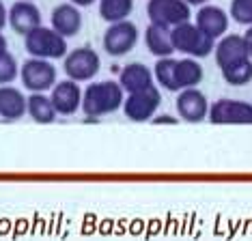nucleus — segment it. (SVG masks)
I'll use <instances>...</instances> for the list:
<instances>
[{
  "label": "nucleus",
  "instance_id": "nucleus-17",
  "mask_svg": "<svg viewBox=\"0 0 252 241\" xmlns=\"http://www.w3.org/2000/svg\"><path fill=\"white\" fill-rule=\"evenodd\" d=\"M205 34L211 39L224 37L228 30V13L224 9L216 7V4H203L196 13V22H194Z\"/></svg>",
  "mask_w": 252,
  "mask_h": 241
},
{
  "label": "nucleus",
  "instance_id": "nucleus-4",
  "mask_svg": "<svg viewBox=\"0 0 252 241\" xmlns=\"http://www.w3.org/2000/svg\"><path fill=\"white\" fill-rule=\"evenodd\" d=\"M170 37H173L175 52H181V54L190 56V59H207L216 48V39L205 34L196 24H192V22L175 26L173 30H170Z\"/></svg>",
  "mask_w": 252,
  "mask_h": 241
},
{
  "label": "nucleus",
  "instance_id": "nucleus-18",
  "mask_svg": "<svg viewBox=\"0 0 252 241\" xmlns=\"http://www.w3.org/2000/svg\"><path fill=\"white\" fill-rule=\"evenodd\" d=\"M28 114V97L11 84L0 86V119L20 120Z\"/></svg>",
  "mask_w": 252,
  "mask_h": 241
},
{
  "label": "nucleus",
  "instance_id": "nucleus-11",
  "mask_svg": "<svg viewBox=\"0 0 252 241\" xmlns=\"http://www.w3.org/2000/svg\"><path fill=\"white\" fill-rule=\"evenodd\" d=\"M82 93L80 89V82L76 80H61V82L54 84L52 93H50V99L54 103V110L61 117H73L78 110H82Z\"/></svg>",
  "mask_w": 252,
  "mask_h": 241
},
{
  "label": "nucleus",
  "instance_id": "nucleus-3",
  "mask_svg": "<svg viewBox=\"0 0 252 241\" xmlns=\"http://www.w3.org/2000/svg\"><path fill=\"white\" fill-rule=\"evenodd\" d=\"M24 48L32 59L56 60L67 56V39L59 34L52 26H39L24 34Z\"/></svg>",
  "mask_w": 252,
  "mask_h": 241
},
{
  "label": "nucleus",
  "instance_id": "nucleus-23",
  "mask_svg": "<svg viewBox=\"0 0 252 241\" xmlns=\"http://www.w3.org/2000/svg\"><path fill=\"white\" fill-rule=\"evenodd\" d=\"M18 76H20V65L15 60V56L7 48H0V86L15 82Z\"/></svg>",
  "mask_w": 252,
  "mask_h": 241
},
{
  "label": "nucleus",
  "instance_id": "nucleus-7",
  "mask_svg": "<svg viewBox=\"0 0 252 241\" xmlns=\"http://www.w3.org/2000/svg\"><path fill=\"white\" fill-rule=\"evenodd\" d=\"M138 39H140L138 26L129 20H123V22H114V24L106 28L101 43H104V52L108 56L121 59V56L129 54L138 45Z\"/></svg>",
  "mask_w": 252,
  "mask_h": 241
},
{
  "label": "nucleus",
  "instance_id": "nucleus-25",
  "mask_svg": "<svg viewBox=\"0 0 252 241\" xmlns=\"http://www.w3.org/2000/svg\"><path fill=\"white\" fill-rule=\"evenodd\" d=\"M151 123H156V125H177L179 120H177L175 117H170V114H156V117L151 119Z\"/></svg>",
  "mask_w": 252,
  "mask_h": 241
},
{
  "label": "nucleus",
  "instance_id": "nucleus-19",
  "mask_svg": "<svg viewBox=\"0 0 252 241\" xmlns=\"http://www.w3.org/2000/svg\"><path fill=\"white\" fill-rule=\"evenodd\" d=\"M145 45L147 50L151 52L153 56L158 59H166V56H173L175 54V45H173V37H170L168 28L156 26V24H149L145 30Z\"/></svg>",
  "mask_w": 252,
  "mask_h": 241
},
{
  "label": "nucleus",
  "instance_id": "nucleus-5",
  "mask_svg": "<svg viewBox=\"0 0 252 241\" xmlns=\"http://www.w3.org/2000/svg\"><path fill=\"white\" fill-rule=\"evenodd\" d=\"M147 17H149V24L173 30L175 26L190 22L192 11L186 0H149Z\"/></svg>",
  "mask_w": 252,
  "mask_h": 241
},
{
  "label": "nucleus",
  "instance_id": "nucleus-8",
  "mask_svg": "<svg viewBox=\"0 0 252 241\" xmlns=\"http://www.w3.org/2000/svg\"><path fill=\"white\" fill-rule=\"evenodd\" d=\"M20 80L31 93H45L52 90L56 84V67L43 59H28L20 67Z\"/></svg>",
  "mask_w": 252,
  "mask_h": 241
},
{
  "label": "nucleus",
  "instance_id": "nucleus-22",
  "mask_svg": "<svg viewBox=\"0 0 252 241\" xmlns=\"http://www.w3.org/2000/svg\"><path fill=\"white\" fill-rule=\"evenodd\" d=\"M222 78L231 86H246L252 82V59L244 60L239 65H233L228 69H222Z\"/></svg>",
  "mask_w": 252,
  "mask_h": 241
},
{
  "label": "nucleus",
  "instance_id": "nucleus-24",
  "mask_svg": "<svg viewBox=\"0 0 252 241\" xmlns=\"http://www.w3.org/2000/svg\"><path fill=\"white\" fill-rule=\"evenodd\" d=\"M228 15H231L237 24L252 26V0H231Z\"/></svg>",
  "mask_w": 252,
  "mask_h": 241
},
{
  "label": "nucleus",
  "instance_id": "nucleus-26",
  "mask_svg": "<svg viewBox=\"0 0 252 241\" xmlns=\"http://www.w3.org/2000/svg\"><path fill=\"white\" fill-rule=\"evenodd\" d=\"M7 24H9V9L0 2V32H2V28Z\"/></svg>",
  "mask_w": 252,
  "mask_h": 241
},
{
  "label": "nucleus",
  "instance_id": "nucleus-14",
  "mask_svg": "<svg viewBox=\"0 0 252 241\" xmlns=\"http://www.w3.org/2000/svg\"><path fill=\"white\" fill-rule=\"evenodd\" d=\"M41 11L32 0H15L9 7V26L18 34H28L41 26Z\"/></svg>",
  "mask_w": 252,
  "mask_h": 241
},
{
  "label": "nucleus",
  "instance_id": "nucleus-9",
  "mask_svg": "<svg viewBox=\"0 0 252 241\" xmlns=\"http://www.w3.org/2000/svg\"><path fill=\"white\" fill-rule=\"evenodd\" d=\"M207 119L214 125H252V103L224 97L209 106Z\"/></svg>",
  "mask_w": 252,
  "mask_h": 241
},
{
  "label": "nucleus",
  "instance_id": "nucleus-27",
  "mask_svg": "<svg viewBox=\"0 0 252 241\" xmlns=\"http://www.w3.org/2000/svg\"><path fill=\"white\" fill-rule=\"evenodd\" d=\"M244 43H246V50H248V54H250V59H252V26L246 28V32H244Z\"/></svg>",
  "mask_w": 252,
  "mask_h": 241
},
{
  "label": "nucleus",
  "instance_id": "nucleus-2",
  "mask_svg": "<svg viewBox=\"0 0 252 241\" xmlns=\"http://www.w3.org/2000/svg\"><path fill=\"white\" fill-rule=\"evenodd\" d=\"M123 101L125 90L119 82H114V80L91 82L82 93V112L89 119H101L123 108Z\"/></svg>",
  "mask_w": 252,
  "mask_h": 241
},
{
  "label": "nucleus",
  "instance_id": "nucleus-16",
  "mask_svg": "<svg viewBox=\"0 0 252 241\" xmlns=\"http://www.w3.org/2000/svg\"><path fill=\"white\" fill-rule=\"evenodd\" d=\"M119 84L123 86L125 95L140 93V90L156 86V76H153V69L147 67L145 62H129L119 73Z\"/></svg>",
  "mask_w": 252,
  "mask_h": 241
},
{
  "label": "nucleus",
  "instance_id": "nucleus-6",
  "mask_svg": "<svg viewBox=\"0 0 252 241\" xmlns=\"http://www.w3.org/2000/svg\"><path fill=\"white\" fill-rule=\"evenodd\" d=\"M101 69V59L93 48H76L67 52V56L63 59V71L69 80L76 82H91Z\"/></svg>",
  "mask_w": 252,
  "mask_h": 241
},
{
  "label": "nucleus",
  "instance_id": "nucleus-12",
  "mask_svg": "<svg viewBox=\"0 0 252 241\" xmlns=\"http://www.w3.org/2000/svg\"><path fill=\"white\" fill-rule=\"evenodd\" d=\"M177 114L188 120V123H200L209 117V101H207V95L203 90H198L196 86L194 89H183L179 90L177 95Z\"/></svg>",
  "mask_w": 252,
  "mask_h": 241
},
{
  "label": "nucleus",
  "instance_id": "nucleus-1",
  "mask_svg": "<svg viewBox=\"0 0 252 241\" xmlns=\"http://www.w3.org/2000/svg\"><path fill=\"white\" fill-rule=\"evenodd\" d=\"M153 76H156L158 86L170 90V93H179L183 89H194L203 82L205 71L198 59H158L156 67H153Z\"/></svg>",
  "mask_w": 252,
  "mask_h": 241
},
{
  "label": "nucleus",
  "instance_id": "nucleus-29",
  "mask_svg": "<svg viewBox=\"0 0 252 241\" xmlns=\"http://www.w3.org/2000/svg\"><path fill=\"white\" fill-rule=\"evenodd\" d=\"M186 2L190 4V7H192V4H194V7H203V4H207L209 0H186Z\"/></svg>",
  "mask_w": 252,
  "mask_h": 241
},
{
  "label": "nucleus",
  "instance_id": "nucleus-30",
  "mask_svg": "<svg viewBox=\"0 0 252 241\" xmlns=\"http://www.w3.org/2000/svg\"><path fill=\"white\" fill-rule=\"evenodd\" d=\"M0 48H7V39L2 37V32H0Z\"/></svg>",
  "mask_w": 252,
  "mask_h": 241
},
{
  "label": "nucleus",
  "instance_id": "nucleus-28",
  "mask_svg": "<svg viewBox=\"0 0 252 241\" xmlns=\"http://www.w3.org/2000/svg\"><path fill=\"white\" fill-rule=\"evenodd\" d=\"M69 2H73V4H76V7L82 9V7H91V4L97 2V0H69Z\"/></svg>",
  "mask_w": 252,
  "mask_h": 241
},
{
  "label": "nucleus",
  "instance_id": "nucleus-21",
  "mask_svg": "<svg viewBox=\"0 0 252 241\" xmlns=\"http://www.w3.org/2000/svg\"><path fill=\"white\" fill-rule=\"evenodd\" d=\"M99 2V17L108 24L127 20L134 11V0H97Z\"/></svg>",
  "mask_w": 252,
  "mask_h": 241
},
{
  "label": "nucleus",
  "instance_id": "nucleus-15",
  "mask_svg": "<svg viewBox=\"0 0 252 241\" xmlns=\"http://www.w3.org/2000/svg\"><path fill=\"white\" fill-rule=\"evenodd\" d=\"M50 24L65 39H71V37H76V34H80V30H82V26H84L82 11L73 2H63L59 7H54L52 15H50Z\"/></svg>",
  "mask_w": 252,
  "mask_h": 241
},
{
  "label": "nucleus",
  "instance_id": "nucleus-13",
  "mask_svg": "<svg viewBox=\"0 0 252 241\" xmlns=\"http://www.w3.org/2000/svg\"><path fill=\"white\" fill-rule=\"evenodd\" d=\"M214 54L220 71L233 65H239L244 60H250V54L244 43V34H224V37H220V41L214 48Z\"/></svg>",
  "mask_w": 252,
  "mask_h": 241
},
{
  "label": "nucleus",
  "instance_id": "nucleus-20",
  "mask_svg": "<svg viewBox=\"0 0 252 241\" xmlns=\"http://www.w3.org/2000/svg\"><path fill=\"white\" fill-rule=\"evenodd\" d=\"M28 117H31L35 123L48 125L56 120V110H54V103L45 93H31L28 97Z\"/></svg>",
  "mask_w": 252,
  "mask_h": 241
},
{
  "label": "nucleus",
  "instance_id": "nucleus-10",
  "mask_svg": "<svg viewBox=\"0 0 252 241\" xmlns=\"http://www.w3.org/2000/svg\"><path fill=\"white\" fill-rule=\"evenodd\" d=\"M159 103H162V93H159L158 86H151V89L140 90V93L125 95L121 110L129 120L142 123V120H151L156 117V112L159 110Z\"/></svg>",
  "mask_w": 252,
  "mask_h": 241
}]
</instances>
